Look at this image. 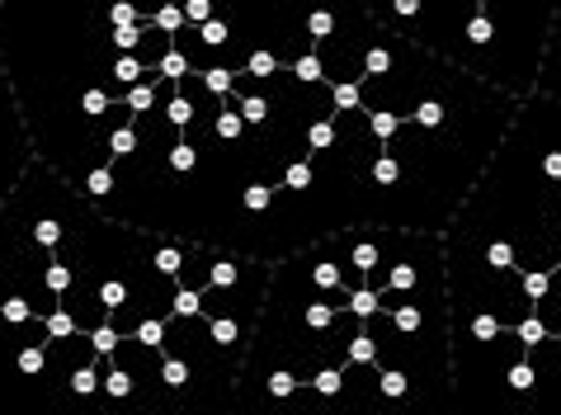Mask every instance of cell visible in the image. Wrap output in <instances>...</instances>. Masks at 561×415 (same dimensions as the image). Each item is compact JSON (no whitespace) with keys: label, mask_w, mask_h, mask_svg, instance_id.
Instances as JSON below:
<instances>
[{"label":"cell","mask_w":561,"mask_h":415,"mask_svg":"<svg viewBox=\"0 0 561 415\" xmlns=\"http://www.w3.org/2000/svg\"><path fill=\"white\" fill-rule=\"evenodd\" d=\"M293 71H298L302 81H325V67H321V57H317V53L298 57V61H293Z\"/></svg>","instance_id":"cell-3"},{"label":"cell","mask_w":561,"mask_h":415,"mask_svg":"<svg viewBox=\"0 0 561 415\" xmlns=\"http://www.w3.org/2000/svg\"><path fill=\"white\" fill-rule=\"evenodd\" d=\"M34 137H28V123L20 109V95H14L10 76L0 71V208L10 204V194L20 189V180L34 161Z\"/></svg>","instance_id":"cell-1"},{"label":"cell","mask_w":561,"mask_h":415,"mask_svg":"<svg viewBox=\"0 0 561 415\" xmlns=\"http://www.w3.org/2000/svg\"><path fill=\"white\" fill-rule=\"evenodd\" d=\"M278 67H284V61H278L274 53H264V48H260L251 61H245V71H251V76H274Z\"/></svg>","instance_id":"cell-4"},{"label":"cell","mask_w":561,"mask_h":415,"mask_svg":"<svg viewBox=\"0 0 561 415\" xmlns=\"http://www.w3.org/2000/svg\"><path fill=\"white\" fill-rule=\"evenodd\" d=\"M514 335H519V345H524V349H538L542 341H548V326H542L538 316H524L519 326H514Z\"/></svg>","instance_id":"cell-2"},{"label":"cell","mask_w":561,"mask_h":415,"mask_svg":"<svg viewBox=\"0 0 561 415\" xmlns=\"http://www.w3.org/2000/svg\"><path fill=\"white\" fill-rule=\"evenodd\" d=\"M477 5H481V0H477Z\"/></svg>","instance_id":"cell-5"}]
</instances>
